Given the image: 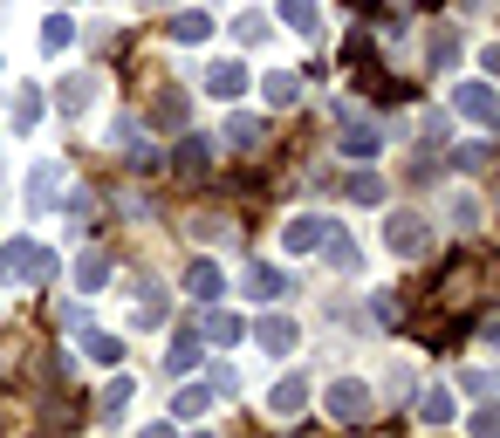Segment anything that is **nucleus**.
<instances>
[{
    "instance_id": "1",
    "label": "nucleus",
    "mask_w": 500,
    "mask_h": 438,
    "mask_svg": "<svg viewBox=\"0 0 500 438\" xmlns=\"http://www.w3.org/2000/svg\"><path fill=\"white\" fill-rule=\"evenodd\" d=\"M432 240H439V233H432V219H425V212H391V219H384V247H391L397 260L432 254Z\"/></svg>"
},
{
    "instance_id": "2",
    "label": "nucleus",
    "mask_w": 500,
    "mask_h": 438,
    "mask_svg": "<svg viewBox=\"0 0 500 438\" xmlns=\"http://www.w3.org/2000/svg\"><path fill=\"white\" fill-rule=\"evenodd\" d=\"M55 267H62V260H55L49 247H35V240H7V247H0V281H7V274H14V281H49Z\"/></svg>"
},
{
    "instance_id": "3",
    "label": "nucleus",
    "mask_w": 500,
    "mask_h": 438,
    "mask_svg": "<svg viewBox=\"0 0 500 438\" xmlns=\"http://www.w3.org/2000/svg\"><path fill=\"white\" fill-rule=\"evenodd\" d=\"M110 151L131 158V172H158V151H151V137H144L131 117H117V124H110Z\"/></svg>"
},
{
    "instance_id": "4",
    "label": "nucleus",
    "mask_w": 500,
    "mask_h": 438,
    "mask_svg": "<svg viewBox=\"0 0 500 438\" xmlns=\"http://www.w3.org/2000/svg\"><path fill=\"white\" fill-rule=\"evenodd\" d=\"M364 411H370V390L357 384V377H342V384H329V418H342V425H357Z\"/></svg>"
},
{
    "instance_id": "5",
    "label": "nucleus",
    "mask_w": 500,
    "mask_h": 438,
    "mask_svg": "<svg viewBox=\"0 0 500 438\" xmlns=\"http://www.w3.org/2000/svg\"><path fill=\"white\" fill-rule=\"evenodd\" d=\"M254 335H261V350H267V357H288L295 342H302V329H295L288 315H261V322H254Z\"/></svg>"
},
{
    "instance_id": "6",
    "label": "nucleus",
    "mask_w": 500,
    "mask_h": 438,
    "mask_svg": "<svg viewBox=\"0 0 500 438\" xmlns=\"http://www.w3.org/2000/svg\"><path fill=\"white\" fill-rule=\"evenodd\" d=\"M185 295H192V302H219V295H227V274H219L212 260H192V267H185Z\"/></svg>"
},
{
    "instance_id": "7",
    "label": "nucleus",
    "mask_w": 500,
    "mask_h": 438,
    "mask_svg": "<svg viewBox=\"0 0 500 438\" xmlns=\"http://www.w3.org/2000/svg\"><path fill=\"white\" fill-rule=\"evenodd\" d=\"M336 117H342V137H336V144H342L350 158H370L377 144H384V130H377V124H357L350 110H336Z\"/></svg>"
},
{
    "instance_id": "8",
    "label": "nucleus",
    "mask_w": 500,
    "mask_h": 438,
    "mask_svg": "<svg viewBox=\"0 0 500 438\" xmlns=\"http://www.w3.org/2000/svg\"><path fill=\"white\" fill-rule=\"evenodd\" d=\"M240 335H247V322H240L234 309H206V322H199V342H219V350H227V342H240Z\"/></svg>"
},
{
    "instance_id": "9",
    "label": "nucleus",
    "mask_w": 500,
    "mask_h": 438,
    "mask_svg": "<svg viewBox=\"0 0 500 438\" xmlns=\"http://www.w3.org/2000/svg\"><path fill=\"white\" fill-rule=\"evenodd\" d=\"M452 104L466 110L473 124H494V117H500V110H494V89H487V82H459V89H452Z\"/></svg>"
},
{
    "instance_id": "10",
    "label": "nucleus",
    "mask_w": 500,
    "mask_h": 438,
    "mask_svg": "<svg viewBox=\"0 0 500 438\" xmlns=\"http://www.w3.org/2000/svg\"><path fill=\"white\" fill-rule=\"evenodd\" d=\"M55 192H62V165H35V179H27V206L49 212V206H55Z\"/></svg>"
},
{
    "instance_id": "11",
    "label": "nucleus",
    "mask_w": 500,
    "mask_h": 438,
    "mask_svg": "<svg viewBox=\"0 0 500 438\" xmlns=\"http://www.w3.org/2000/svg\"><path fill=\"white\" fill-rule=\"evenodd\" d=\"M151 130H185V89H158L151 96Z\"/></svg>"
},
{
    "instance_id": "12",
    "label": "nucleus",
    "mask_w": 500,
    "mask_h": 438,
    "mask_svg": "<svg viewBox=\"0 0 500 438\" xmlns=\"http://www.w3.org/2000/svg\"><path fill=\"white\" fill-rule=\"evenodd\" d=\"M322 233H329V219H316V212H309V219H295V227L281 233V247H288V254H309Z\"/></svg>"
},
{
    "instance_id": "13",
    "label": "nucleus",
    "mask_w": 500,
    "mask_h": 438,
    "mask_svg": "<svg viewBox=\"0 0 500 438\" xmlns=\"http://www.w3.org/2000/svg\"><path fill=\"white\" fill-rule=\"evenodd\" d=\"M302 397H309L302 377H281V384L267 390V411H274V418H295V411H302Z\"/></svg>"
},
{
    "instance_id": "14",
    "label": "nucleus",
    "mask_w": 500,
    "mask_h": 438,
    "mask_svg": "<svg viewBox=\"0 0 500 438\" xmlns=\"http://www.w3.org/2000/svg\"><path fill=\"white\" fill-rule=\"evenodd\" d=\"M247 295H254V302H274V295H288V274H274V267H247Z\"/></svg>"
},
{
    "instance_id": "15",
    "label": "nucleus",
    "mask_w": 500,
    "mask_h": 438,
    "mask_svg": "<svg viewBox=\"0 0 500 438\" xmlns=\"http://www.w3.org/2000/svg\"><path fill=\"white\" fill-rule=\"evenodd\" d=\"M206 158H212V144H206V137H192V144H179L172 172H179V179H199V172H206Z\"/></svg>"
},
{
    "instance_id": "16",
    "label": "nucleus",
    "mask_w": 500,
    "mask_h": 438,
    "mask_svg": "<svg viewBox=\"0 0 500 438\" xmlns=\"http://www.w3.org/2000/svg\"><path fill=\"white\" fill-rule=\"evenodd\" d=\"M89 96H96V76H69L55 104H62V117H82V104H89Z\"/></svg>"
},
{
    "instance_id": "17",
    "label": "nucleus",
    "mask_w": 500,
    "mask_h": 438,
    "mask_svg": "<svg viewBox=\"0 0 500 438\" xmlns=\"http://www.w3.org/2000/svg\"><path fill=\"white\" fill-rule=\"evenodd\" d=\"M110 281V254L104 247H89V254L76 260V288H104Z\"/></svg>"
},
{
    "instance_id": "18",
    "label": "nucleus",
    "mask_w": 500,
    "mask_h": 438,
    "mask_svg": "<svg viewBox=\"0 0 500 438\" xmlns=\"http://www.w3.org/2000/svg\"><path fill=\"white\" fill-rule=\"evenodd\" d=\"M316 247H322V254H329V267H336V274H357V247H350L342 233H322Z\"/></svg>"
},
{
    "instance_id": "19",
    "label": "nucleus",
    "mask_w": 500,
    "mask_h": 438,
    "mask_svg": "<svg viewBox=\"0 0 500 438\" xmlns=\"http://www.w3.org/2000/svg\"><path fill=\"white\" fill-rule=\"evenodd\" d=\"M192 363H199V335L185 329V335H172V342H165V370H192Z\"/></svg>"
},
{
    "instance_id": "20",
    "label": "nucleus",
    "mask_w": 500,
    "mask_h": 438,
    "mask_svg": "<svg viewBox=\"0 0 500 438\" xmlns=\"http://www.w3.org/2000/svg\"><path fill=\"white\" fill-rule=\"evenodd\" d=\"M342 192H350L357 206H377V199H384V179H377V172H350V185H342Z\"/></svg>"
},
{
    "instance_id": "21",
    "label": "nucleus",
    "mask_w": 500,
    "mask_h": 438,
    "mask_svg": "<svg viewBox=\"0 0 500 438\" xmlns=\"http://www.w3.org/2000/svg\"><path fill=\"white\" fill-rule=\"evenodd\" d=\"M425 62H432V69H452V62H459V35L439 27V35H432V49H425Z\"/></svg>"
},
{
    "instance_id": "22",
    "label": "nucleus",
    "mask_w": 500,
    "mask_h": 438,
    "mask_svg": "<svg viewBox=\"0 0 500 438\" xmlns=\"http://www.w3.org/2000/svg\"><path fill=\"white\" fill-rule=\"evenodd\" d=\"M212 89H219V96H240V89H247V69H240V62H212Z\"/></svg>"
},
{
    "instance_id": "23",
    "label": "nucleus",
    "mask_w": 500,
    "mask_h": 438,
    "mask_svg": "<svg viewBox=\"0 0 500 438\" xmlns=\"http://www.w3.org/2000/svg\"><path fill=\"white\" fill-rule=\"evenodd\" d=\"M42 124V89H14V130Z\"/></svg>"
},
{
    "instance_id": "24",
    "label": "nucleus",
    "mask_w": 500,
    "mask_h": 438,
    "mask_svg": "<svg viewBox=\"0 0 500 438\" xmlns=\"http://www.w3.org/2000/svg\"><path fill=\"white\" fill-rule=\"evenodd\" d=\"M172 35H179V42H206V35H212V21L199 14V7H185L179 21H172Z\"/></svg>"
},
{
    "instance_id": "25",
    "label": "nucleus",
    "mask_w": 500,
    "mask_h": 438,
    "mask_svg": "<svg viewBox=\"0 0 500 438\" xmlns=\"http://www.w3.org/2000/svg\"><path fill=\"white\" fill-rule=\"evenodd\" d=\"M487 144H459V151H452V172H466V179H473V172H487Z\"/></svg>"
},
{
    "instance_id": "26",
    "label": "nucleus",
    "mask_w": 500,
    "mask_h": 438,
    "mask_svg": "<svg viewBox=\"0 0 500 438\" xmlns=\"http://www.w3.org/2000/svg\"><path fill=\"white\" fill-rule=\"evenodd\" d=\"M281 21L302 27V35H316V7H309V0H281Z\"/></svg>"
},
{
    "instance_id": "27",
    "label": "nucleus",
    "mask_w": 500,
    "mask_h": 438,
    "mask_svg": "<svg viewBox=\"0 0 500 438\" xmlns=\"http://www.w3.org/2000/svg\"><path fill=\"white\" fill-rule=\"evenodd\" d=\"M206 390H212V397H234V390H240V370H234V363H212Z\"/></svg>"
},
{
    "instance_id": "28",
    "label": "nucleus",
    "mask_w": 500,
    "mask_h": 438,
    "mask_svg": "<svg viewBox=\"0 0 500 438\" xmlns=\"http://www.w3.org/2000/svg\"><path fill=\"white\" fill-rule=\"evenodd\" d=\"M261 96H267L274 110H288V104H295V76H267V82H261Z\"/></svg>"
},
{
    "instance_id": "29",
    "label": "nucleus",
    "mask_w": 500,
    "mask_h": 438,
    "mask_svg": "<svg viewBox=\"0 0 500 438\" xmlns=\"http://www.w3.org/2000/svg\"><path fill=\"white\" fill-rule=\"evenodd\" d=\"M42 42H49V49H69V42H76V27H69V14H49V27H42Z\"/></svg>"
},
{
    "instance_id": "30",
    "label": "nucleus",
    "mask_w": 500,
    "mask_h": 438,
    "mask_svg": "<svg viewBox=\"0 0 500 438\" xmlns=\"http://www.w3.org/2000/svg\"><path fill=\"white\" fill-rule=\"evenodd\" d=\"M452 227H466V233L480 227V199H473V192H459V199H452Z\"/></svg>"
},
{
    "instance_id": "31",
    "label": "nucleus",
    "mask_w": 500,
    "mask_h": 438,
    "mask_svg": "<svg viewBox=\"0 0 500 438\" xmlns=\"http://www.w3.org/2000/svg\"><path fill=\"white\" fill-rule=\"evenodd\" d=\"M124 404H131V377H110V384H104V411L117 418Z\"/></svg>"
},
{
    "instance_id": "32",
    "label": "nucleus",
    "mask_w": 500,
    "mask_h": 438,
    "mask_svg": "<svg viewBox=\"0 0 500 438\" xmlns=\"http://www.w3.org/2000/svg\"><path fill=\"white\" fill-rule=\"evenodd\" d=\"M206 397H212V390H179V397H172V418H199V411H206Z\"/></svg>"
},
{
    "instance_id": "33",
    "label": "nucleus",
    "mask_w": 500,
    "mask_h": 438,
    "mask_svg": "<svg viewBox=\"0 0 500 438\" xmlns=\"http://www.w3.org/2000/svg\"><path fill=\"white\" fill-rule=\"evenodd\" d=\"M227 144H261V124H254V117H234V124H227Z\"/></svg>"
},
{
    "instance_id": "34",
    "label": "nucleus",
    "mask_w": 500,
    "mask_h": 438,
    "mask_svg": "<svg viewBox=\"0 0 500 438\" xmlns=\"http://www.w3.org/2000/svg\"><path fill=\"white\" fill-rule=\"evenodd\" d=\"M425 418H432V425H446V418H452V390H432V397H425Z\"/></svg>"
},
{
    "instance_id": "35",
    "label": "nucleus",
    "mask_w": 500,
    "mask_h": 438,
    "mask_svg": "<svg viewBox=\"0 0 500 438\" xmlns=\"http://www.w3.org/2000/svg\"><path fill=\"white\" fill-rule=\"evenodd\" d=\"M89 357H96V363H117V335H104V329H89Z\"/></svg>"
},
{
    "instance_id": "36",
    "label": "nucleus",
    "mask_w": 500,
    "mask_h": 438,
    "mask_svg": "<svg viewBox=\"0 0 500 438\" xmlns=\"http://www.w3.org/2000/svg\"><path fill=\"white\" fill-rule=\"evenodd\" d=\"M261 35H267L261 14H240V21H234V42H261Z\"/></svg>"
},
{
    "instance_id": "37",
    "label": "nucleus",
    "mask_w": 500,
    "mask_h": 438,
    "mask_svg": "<svg viewBox=\"0 0 500 438\" xmlns=\"http://www.w3.org/2000/svg\"><path fill=\"white\" fill-rule=\"evenodd\" d=\"M144 438H172V425H151V432H144Z\"/></svg>"
},
{
    "instance_id": "38",
    "label": "nucleus",
    "mask_w": 500,
    "mask_h": 438,
    "mask_svg": "<svg viewBox=\"0 0 500 438\" xmlns=\"http://www.w3.org/2000/svg\"><path fill=\"white\" fill-rule=\"evenodd\" d=\"M199 438H206V432H199Z\"/></svg>"
}]
</instances>
